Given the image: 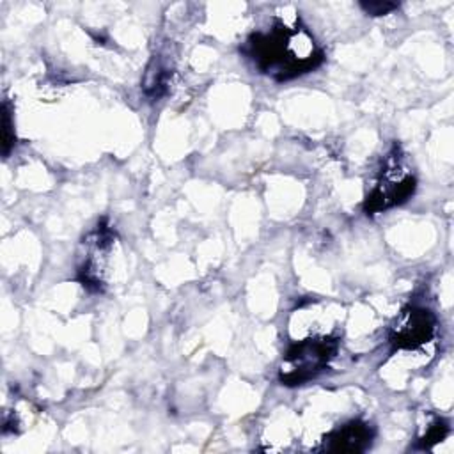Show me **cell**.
<instances>
[{"label":"cell","instance_id":"obj_10","mask_svg":"<svg viewBox=\"0 0 454 454\" xmlns=\"http://www.w3.org/2000/svg\"><path fill=\"white\" fill-rule=\"evenodd\" d=\"M360 7L371 16H381V14H388L390 11L397 9L399 4H394V2H360Z\"/></svg>","mask_w":454,"mask_h":454},{"label":"cell","instance_id":"obj_3","mask_svg":"<svg viewBox=\"0 0 454 454\" xmlns=\"http://www.w3.org/2000/svg\"><path fill=\"white\" fill-rule=\"evenodd\" d=\"M337 335H312L294 340L284 353L278 367V381L287 387L303 385L321 374L339 349Z\"/></svg>","mask_w":454,"mask_h":454},{"label":"cell","instance_id":"obj_1","mask_svg":"<svg viewBox=\"0 0 454 454\" xmlns=\"http://www.w3.org/2000/svg\"><path fill=\"white\" fill-rule=\"evenodd\" d=\"M241 51L254 62L259 73L275 82L301 76L316 69L325 59L314 35L300 20L293 25L275 20L268 30L250 34Z\"/></svg>","mask_w":454,"mask_h":454},{"label":"cell","instance_id":"obj_2","mask_svg":"<svg viewBox=\"0 0 454 454\" xmlns=\"http://www.w3.org/2000/svg\"><path fill=\"white\" fill-rule=\"evenodd\" d=\"M117 248L119 238L115 229L106 220H99L98 225L82 239L76 262V280L92 293H103L110 286Z\"/></svg>","mask_w":454,"mask_h":454},{"label":"cell","instance_id":"obj_4","mask_svg":"<svg viewBox=\"0 0 454 454\" xmlns=\"http://www.w3.org/2000/svg\"><path fill=\"white\" fill-rule=\"evenodd\" d=\"M417 186V179L404 161L399 145H394L376 176L372 188L367 192L364 200L365 215H378L394 206L406 202Z\"/></svg>","mask_w":454,"mask_h":454},{"label":"cell","instance_id":"obj_7","mask_svg":"<svg viewBox=\"0 0 454 454\" xmlns=\"http://www.w3.org/2000/svg\"><path fill=\"white\" fill-rule=\"evenodd\" d=\"M170 80V69L160 57H154L147 66V73L144 76V92L149 98H161L167 92V85Z\"/></svg>","mask_w":454,"mask_h":454},{"label":"cell","instance_id":"obj_5","mask_svg":"<svg viewBox=\"0 0 454 454\" xmlns=\"http://www.w3.org/2000/svg\"><path fill=\"white\" fill-rule=\"evenodd\" d=\"M436 325V316L429 309L408 305L392 323L388 342L394 349H419L433 340Z\"/></svg>","mask_w":454,"mask_h":454},{"label":"cell","instance_id":"obj_6","mask_svg":"<svg viewBox=\"0 0 454 454\" xmlns=\"http://www.w3.org/2000/svg\"><path fill=\"white\" fill-rule=\"evenodd\" d=\"M374 438V429L369 422L353 419L333 431H330L325 440L321 450L325 452H364L371 447Z\"/></svg>","mask_w":454,"mask_h":454},{"label":"cell","instance_id":"obj_8","mask_svg":"<svg viewBox=\"0 0 454 454\" xmlns=\"http://www.w3.org/2000/svg\"><path fill=\"white\" fill-rule=\"evenodd\" d=\"M14 126H12V117H11V105L9 101L2 103V153L7 156L11 149L14 147Z\"/></svg>","mask_w":454,"mask_h":454},{"label":"cell","instance_id":"obj_9","mask_svg":"<svg viewBox=\"0 0 454 454\" xmlns=\"http://www.w3.org/2000/svg\"><path fill=\"white\" fill-rule=\"evenodd\" d=\"M449 434V424L443 419H434L426 429V433L420 436V447L422 449H431L434 442H442Z\"/></svg>","mask_w":454,"mask_h":454}]
</instances>
